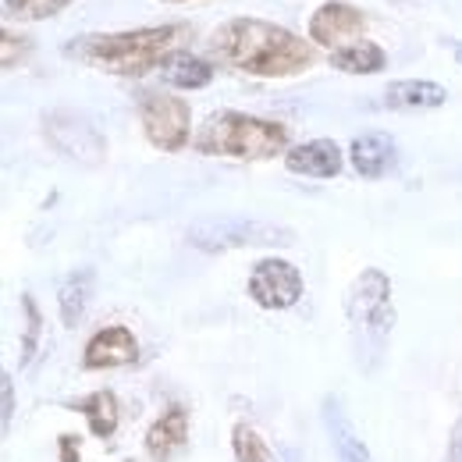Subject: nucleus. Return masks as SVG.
Here are the masks:
<instances>
[{
    "label": "nucleus",
    "mask_w": 462,
    "mask_h": 462,
    "mask_svg": "<svg viewBox=\"0 0 462 462\" xmlns=\"http://www.w3.org/2000/svg\"><path fill=\"white\" fill-rule=\"evenodd\" d=\"M135 111H139V125H143L150 146H157L161 153L185 150L196 135L192 132V107L168 89H139Z\"/></svg>",
    "instance_id": "423d86ee"
},
{
    "label": "nucleus",
    "mask_w": 462,
    "mask_h": 462,
    "mask_svg": "<svg viewBox=\"0 0 462 462\" xmlns=\"http://www.w3.org/2000/svg\"><path fill=\"white\" fill-rule=\"evenodd\" d=\"M285 168L291 174H302V178H317V181H328V178H338L346 168V153L335 139H310V143H299L285 153Z\"/></svg>",
    "instance_id": "f8f14e48"
},
{
    "label": "nucleus",
    "mask_w": 462,
    "mask_h": 462,
    "mask_svg": "<svg viewBox=\"0 0 462 462\" xmlns=\"http://www.w3.org/2000/svg\"><path fill=\"white\" fill-rule=\"evenodd\" d=\"M135 359H139V342L125 324L100 328L82 348L86 370H117V366H132Z\"/></svg>",
    "instance_id": "9d476101"
},
{
    "label": "nucleus",
    "mask_w": 462,
    "mask_h": 462,
    "mask_svg": "<svg viewBox=\"0 0 462 462\" xmlns=\"http://www.w3.org/2000/svg\"><path fill=\"white\" fill-rule=\"evenodd\" d=\"M189 245L199 253H231V249H289L295 231L263 217H199L185 231Z\"/></svg>",
    "instance_id": "39448f33"
},
{
    "label": "nucleus",
    "mask_w": 462,
    "mask_h": 462,
    "mask_svg": "<svg viewBox=\"0 0 462 462\" xmlns=\"http://www.w3.org/2000/svg\"><path fill=\"white\" fill-rule=\"evenodd\" d=\"M157 75H161V82H168L171 89L192 93V89H207V86L214 82V64L207 58H199V54H192V51H171L168 58L161 60Z\"/></svg>",
    "instance_id": "dca6fc26"
},
{
    "label": "nucleus",
    "mask_w": 462,
    "mask_h": 462,
    "mask_svg": "<svg viewBox=\"0 0 462 462\" xmlns=\"http://www.w3.org/2000/svg\"><path fill=\"white\" fill-rule=\"evenodd\" d=\"M192 150L203 157H228V161H274L285 157L289 128L282 121H267L242 111H214L192 135Z\"/></svg>",
    "instance_id": "7ed1b4c3"
},
{
    "label": "nucleus",
    "mask_w": 462,
    "mask_h": 462,
    "mask_svg": "<svg viewBox=\"0 0 462 462\" xmlns=\"http://www.w3.org/2000/svg\"><path fill=\"white\" fill-rule=\"evenodd\" d=\"M0 47H4V54H0V64H4V71L18 68L22 60L32 54V40H29V36H14L11 29H4V36H0Z\"/></svg>",
    "instance_id": "5701e85b"
},
{
    "label": "nucleus",
    "mask_w": 462,
    "mask_h": 462,
    "mask_svg": "<svg viewBox=\"0 0 462 462\" xmlns=\"http://www.w3.org/2000/svg\"><path fill=\"white\" fill-rule=\"evenodd\" d=\"M43 135L51 139V146L58 150L60 157L79 161V164H86V168H97V164H104V157H107L104 135L97 132V125L86 115H75V111H51V115L43 117Z\"/></svg>",
    "instance_id": "0eeeda50"
},
{
    "label": "nucleus",
    "mask_w": 462,
    "mask_h": 462,
    "mask_svg": "<svg viewBox=\"0 0 462 462\" xmlns=\"http://www.w3.org/2000/svg\"><path fill=\"white\" fill-rule=\"evenodd\" d=\"M68 409H75L79 416H86V423H89V434L93 438H100V441H107V438H115L117 430V395L115 392H93V395H86V399H71V402H64Z\"/></svg>",
    "instance_id": "a211bd4d"
},
{
    "label": "nucleus",
    "mask_w": 462,
    "mask_h": 462,
    "mask_svg": "<svg viewBox=\"0 0 462 462\" xmlns=\"http://www.w3.org/2000/svg\"><path fill=\"white\" fill-rule=\"evenodd\" d=\"M231 448H235V462H271L267 441L253 427H245V423H238L231 430Z\"/></svg>",
    "instance_id": "4be33fe9"
},
{
    "label": "nucleus",
    "mask_w": 462,
    "mask_h": 462,
    "mask_svg": "<svg viewBox=\"0 0 462 462\" xmlns=\"http://www.w3.org/2000/svg\"><path fill=\"white\" fill-rule=\"evenodd\" d=\"M445 43H448V51H452V54H456V60L462 64V40H445Z\"/></svg>",
    "instance_id": "bb28decb"
},
{
    "label": "nucleus",
    "mask_w": 462,
    "mask_h": 462,
    "mask_svg": "<svg viewBox=\"0 0 462 462\" xmlns=\"http://www.w3.org/2000/svg\"><path fill=\"white\" fill-rule=\"evenodd\" d=\"M189 36V25H143V29H121V32H82L60 47V54L75 64L97 68L117 79H139L161 68V60Z\"/></svg>",
    "instance_id": "f03ea898"
},
{
    "label": "nucleus",
    "mask_w": 462,
    "mask_h": 462,
    "mask_svg": "<svg viewBox=\"0 0 462 462\" xmlns=\"http://www.w3.org/2000/svg\"><path fill=\"white\" fill-rule=\"evenodd\" d=\"M331 68H338L346 75H377L388 68V54L374 40H356V43L331 54Z\"/></svg>",
    "instance_id": "6ab92c4d"
},
{
    "label": "nucleus",
    "mask_w": 462,
    "mask_h": 462,
    "mask_svg": "<svg viewBox=\"0 0 462 462\" xmlns=\"http://www.w3.org/2000/svg\"><path fill=\"white\" fill-rule=\"evenodd\" d=\"M399 143L384 132H363L352 139L348 146V164L352 171L366 181H377V178H388V174L399 168Z\"/></svg>",
    "instance_id": "9b49d317"
},
{
    "label": "nucleus",
    "mask_w": 462,
    "mask_h": 462,
    "mask_svg": "<svg viewBox=\"0 0 462 462\" xmlns=\"http://www.w3.org/2000/svg\"><path fill=\"white\" fill-rule=\"evenodd\" d=\"M128 462H135V459H128Z\"/></svg>",
    "instance_id": "c85d7f7f"
},
{
    "label": "nucleus",
    "mask_w": 462,
    "mask_h": 462,
    "mask_svg": "<svg viewBox=\"0 0 462 462\" xmlns=\"http://www.w3.org/2000/svg\"><path fill=\"white\" fill-rule=\"evenodd\" d=\"M207 51L217 64H225L249 79H291L313 68L317 51L310 40L267 18H228L207 40Z\"/></svg>",
    "instance_id": "f257e3e1"
},
{
    "label": "nucleus",
    "mask_w": 462,
    "mask_h": 462,
    "mask_svg": "<svg viewBox=\"0 0 462 462\" xmlns=\"http://www.w3.org/2000/svg\"><path fill=\"white\" fill-rule=\"evenodd\" d=\"M22 317H25V328H22V366H29L40 352V338H43V313L36 306V299L25 291L22 295Z\"/></svg>",
    "instance_id": "412c9836"
},
{
    "label": "nucleus",
    "mask_w": 462,
    "mask_h": 462,
    "mask_svg": "<svg viewBox=\"0 0 462 462\" xmlns=\"http://www.w3.org/2000/svg\"><path fill=\"white\" fill-rule=\"evenodd\" d=\"M164 4H189V0H164Z\"/></svg>",
    "instance_id": "cd10ccee"
},
{
    "label": "nucleus",
    "mask_w": 462,
    "mask_h": 462,
    "mask_svg": "<svg viewBox=\"0 0 462 462\" xmlns=\"http://www.w3.org/2000/svg\"><path fill=\"white\" fill-rule=\"evenodd\" d=\"M448 462H462V416L452 427V445H448Z\"/></svg>",
    "instance_id": "a878e982"
},
{
    "label": "nucleus",
    "mask_w": 462,
    "mask_h": 462,
    "mask_svg": "<svg viewBox=\"0 0 462 462\" xmlns=\"http://www.w3.org/2000/svg\"><path fill=\"white\" fill-rule=\"evenodd\" d=\"M363 29H366V14L356 4H346V0H324L310 14V43L328 47L331 54L356 43L363 36Z\"/></svg>",
    "instance_id": "1a4fd4ad"
},
{
    "label": "nucleus",
    "mask_w": 462,
    "mask_h": 462,
    "mask_svg": "<svg viewBox=\"0 0 462 462\" xmlns=\"http://www.w3.org/2000/svg\"><path fill=\"white\" fill-rule=\"evenodd\" d=\"M448 104V89L430 79H399L384 89V107L392 111H434Z\"/></svg>",
    "instance_id": "2eb2a0df"
},
{
    "label": "nucleus",
    "mask_w": 462,
    "mask_h": 462,
    "mask_svg": "<svg viewBox=\"0 0 462 462\" xmlns=\"http://www.w3.org/2000/svg\"><path fill=\"white\" fill-rule=\"evenodd\" d=\"M75 0H4V14L18 22H47L68 11Z\"/></svg>",
    "instance_id": "aec40b11"
},
{
    "label": "nucleus",
    "mask_w": 462,
    "mask_h": 462,
    "mask_svg": "<svg viewBox=\"0 0 462 462\" xmlns=\"http://www.w3.org/2000/svg\"><path fill=\"white\" fill-rule=\"evenodd\" d=\"M11 420H14V377L4 370L0 374V423H4V430L11 427Z\"/></svg>",
    "instance_id": "b1692460"
},
{
    "label": "nucleus",
    "mask_w": 462,
    "mask_h": 462,
    "mask_svg": "<svg viewBox=\"0 0 462 462\" xmlns=\"http://www.w3.org/2000/svg\"><path fill=\"white\" fill-rule=\"evenodd\" d=\"M189 445V412L185 405H168L146 430V456L153 462H171Z\"/></svg>",
    "instance_id": "ddd939ff"
},
{
    "label": "nucleus",
    "mask_w": 462,
    "mask_h": 462,
    "mask_svg": "<svg viewBox=\"0 0 462 462\" xmlns=\"http://www.w3.org/2000/svg\"><path fill=\"white\" fill-rule=\"evenodd\" d=\"M93 289H97V271L93 267H79L71 271L58 289V313H60V324L71 331L82 324L86 310H89V299H93Z\"/></svg>",
    "instance_id": "f3484780"
},
{
    "label": "nucleus",
    "mask_w": 462,
    "mask_h": 462,
    "mask_svg": "<svg viewBox=\"0 0 462 462\" xmlns=\"http://www.w3.org/2000/svg\"><path fill=\"white\" fill-rule=\"evenodd\" d=\"M324 427H328V434H331V448H335V459L338 462H374L366 441L352 430L346 405H342L338 395L324 399Z\"/></svg>",
    "instance_id": "4468645a"
},
{
    "label": "nucleus",
    "mask_w": 462,
    "mask_h": 462,
    "mask_svg": "<svg viewBox=\"0 0 462 462\" xmlns=\"http://www.w3.org/2000/svg\"><path fill=\"white\" fill-rule=\"evenodd\" d=\"M245 289L260 310H291L306 295V282L295 263L282 260V256H263L253 263Z\"/></svg>",
    "instance_id": "6e6552de"
},
{
    "label": "nucleus",
    "mask_w": 462,
    "mask_h": 462,
    "mask_svg": "<svg viewBox=\"0 0 462 462\" xmlns=\"http://www.w3.org/2000/svg\"><path fill=\"white\" fill-rule=\"evenodd\" d=\"M58 448H60V462H82V459H79V452H82V441H79L75 434H60Z\"/></svg>",
    "instance_id": "393cba45"
},
{
    "label": "nucleus",
    "mask_w": 462,
    "mask_h": 462,
    "mask_svg": "<svg viewBox=\"0 0 462 462\" xmlns=\"http://www.w3.org/2000/svg\"><path fill=\"white\" fill-rule=\"evenodd\" d=\"M346 320L356 342L359 359H381V352L395 328V302H392V278L381 267L359 271V278L346 291Z\"/></svg>",
    "instance_id": "20e7f679"
}]
</instances>
